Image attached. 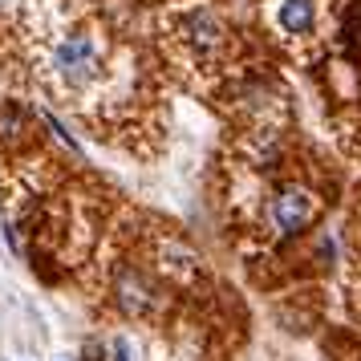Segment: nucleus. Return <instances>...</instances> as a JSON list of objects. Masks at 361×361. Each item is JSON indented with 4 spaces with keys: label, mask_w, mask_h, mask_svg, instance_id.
<instances>
[{
    "label": "nucleus",
    "mask_w": 361,
    "mask_h": 361,
    "mask_svg": "<svg viewBox=\"0 0 361 361\" xmlns=\"http://www.w3.org/2000/svg\"><path fill=\"white\" fill-rule=\"evenodd\" d=\"M114 300L122 305V312H130V317H147L163 305V293H159V284L147 276V272H138V268H122L114 280Z\"/></svg>",
    "instance_id": "7ed1b4c3"
},
{
    "label": "nucleus",
    "mask_w": 361,
    "mask_h": 361,
    "mask_svg": "<svg viewBox=\"0 0 361 361\" xmlns=\"http://www.w3.org/2000/svg\"><path fill=\"white\" fill-rule=\"evenodd\" d=\"M276 25L293 37L312 33V25H317V0H280Z\"/></svg>",
    "instance_id": "39448f33"
},
{
    "label": "nucleus",
    "mask_w": 361,
    "mask_h": 361,
    "mask_svg": "<svg viewBox=\"0 0 361 361\" xmlns=\"http://www.w3.org/2000/svg\"><path fill=\"white\" fill-rule=\"evenodd\" d=\"M98 41L90 33H69L57 41V49H53V73L69 85V90H82L98 78Z\"/></svg>",
    "instance_id": "f257e3e1"
},
{
    "label": "nucleus",
    "mask_w": 361,
    "mask_h": 361,
    "mask_svg": "<svg viewBox=\"0 0 361 361\" xmlns=\"http://www.w3.org/2000/svg\"><path fill=\"white\" fill-rule=\"evenodd\" d=\"M45 126H49V130L57 134V138H61V142H66L69 150H82V147H78V138H73V134H69V130H66V126H61V122H57L53 114H45Z\"/></svg>",
    "instance_id": "0eeeda50"
},
{
    "label": "nucleus",
    "mask_w": 361,
    "mask_h": 361,
    "mask_svg": "<svg viewBox=\"0 0 361 361\" xmlns=\"http://www.w3.org/2000/svg\"><path fill=\"white\" fill-rule=\"evenodd\" d=\"M20 138H25V110H20V106H4V110H0V142L13 147Z\"/></svg>",
    "instance_id": "423d86ee"
},
{
    "label": "nucleus",
    "mask_w": 361,
    "mask_h": 361,
    "mask_svg": "<svg viewBox=\"0 0 361 361\" xmlns=\"http://www.w3.org/2000/svg\"><path fill=\"white\" fill-rule=\"evenodd\" d=\"M114 361H130V341H126V337L114 341Z\"/></svg>",
    "instance_id": "6e6552de"
},
{
    "label": "nucleus",
    "mask_w": 361,
    "mask_h": 361,
    "mask_svg": "<svg viewBox=\"0 0 361 361\" xmlns=\"http://www.w3.org/2000/svg\"><path fill=\"white\" fill-rule=\"evenodd\" d=\"M183 37H187V45L195 53H215L228 41V29H224V20L215 17L212 8H199V13H191L183 20Z\"/></svg>",
    "instance_id": "20e7f679"
},
{
    "label": "nucleus",
    "mask_w": 361,
    "mask_h": 361,
    "mask_svg": "<svg viewBox=\"0 0 361 361\" xmlns=\"http://www.w3.org/2000/svg\"><path fill=\"white\" fill-rule=\"evenodd\" d=\"M4 244L13 247V252H20V244H17V231H13V228H4Z\"/></svg>",
    "instance_id": "1a4fd4ad"
},
{
    "label": "nucleus",
    "mask_w": 361,
    "mask_h": 361,
    "mask_svg": "<svg viewBox=\"0 0 361 361\" xmlns=\"http://www.w3.org/2000/svg\"><path fill=\"white\" fill-rule=\"evenodd\" d=\"M268 215H272V228H276L280 235H300V231L312 224V215H317V199H312L309 187L288 183V187H280L276 195H272Z\"/></svg>",
    "instance_id": "f03ea898"
}]
</instances>
